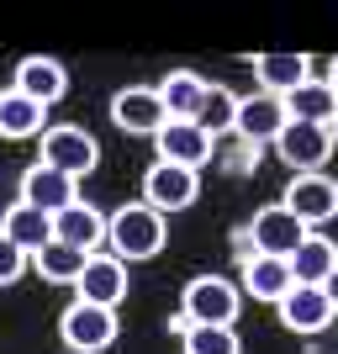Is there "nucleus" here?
<instances>
[{"instance_id": "obj_10", "label": "nucleus", "mask_w": 338, "mask_h": 354, "mask_svg": "<svg viewBox=\"0 0 338 354\" xmlns=\"http://www.w3.org/2000/svg\"><path fill=\"white\" fill-rule=\"evenodd\" d=\"M153 148H159V164H180V169H196V175H201L206 164H212V153H217V143H212L196 122H164L159 133H153Z\"/></svg>"}, {"instance_id": "obj_22", "label": "nucleus", "mask_w": 338, "mask_h": 354, "mask_svg": "<svg viewBox=\"0 0 338 354\" xmlns=\"http://www.w3.org/2000/svg\"><path fill=\"white\" fill-rule=\"evenodd\" d=\"M0 238H11L16 249L32 259V254L53 238V217H43V212L27 207V201H11V207H6V217H0Z\"/></svg>"}, {"instance_id": "obj_30", "label": "nucleus", "mask_w": 338, "mask_h": 354, "mask_svg": "<svg viewBox=\"0 0 338 354\" xmlns=\"http://www.w3.org/2000/svg\"><path fill=\"white\" fill-rule=\"evenodd\" d=\"M328 133H333V153H338V117H333V127H328Z\"/></svg>"}, {"instance_id": "obj_15", "label": "nucleus", "mask_w": 338, "mask_h": 354, "mask_svg": "<svg viewBox=\"0 0 338 354\" xmlns=\"http://www.w3.org/2000/svg\"><path fill=\"white\" fill-rule=\"evenodd\" d=\"M11 90H21V95L37 101V106H59L64 95H69V69H64L59 59H48V53H32V59L16 64Z\"/></svg>"}, {"instance_id": "obj_19", "label": "nucleus", "mask_w": 338, "mask_h": 354, "mask_svg": "<svg viewBox=\"0 0 338 354\" xmlns=\"http://www.w3.org/2000/svg\"><path fill=\"white\" fill-rule=\"evenodd\" d=\"M285 117L291 122H312V127H333V117H338L333 85H328L323 74H312L307 85H296L291 95H285Z\"/></svg>"}, {"instance_id": "obj_12", "label": "nucleus", "mask_w": 338, "mask_h": 354, "mask_svg": "<svg viewBox=\"0 0 338 354\" xmlns=\"http://www.w3.org/2000/svg\"><path fill=\"white\" fill-rule=\"evenodd\" d=\"M285 101L280 95H265V90H249V95H238V111H233V133L243 143H275L280 127H285Z\"/></svg>"}, {"instance_id": "obj_11", "label": "nucleus", "mask_w": 338, "mask_h": 354, "mask_svg": "<svg viewBox=\"0 0 338 354\" xmlns=\"http://www.w3.org/2000/svg\"><path fill=\"white\" fill-rule=\"evenodd\" d=\"M74 301H90V307H111L117 312L127 301V265L111 259V254H90L85 275L74 281Z\"/></svg>"}, {"instance_id": "obj_27", "label": "nucleus", "mask_w": 338, "mask_h": 354, "mask_svg": "<svg viewBox=\"0 0 338 354\" xmlns=\"http://www.w3.org/2000/svg\"><path fill=\"white\" fill-rule=\"evenodd\" d=\"M27 265H32L27 254L16 249L11 238H0V286H16L21 275H27Z\"/></svg>"}, {"instance_id": "obj_25", "label": "nucleus", "mask_w": 338, "mask_h": 354, "mask_svg": "<svg viewBox=\"0 0 338 354\" xmlns=\"http://www.w3.org/2000/svg\"><path fill=\"white\" fill-rule=\"evenodd\" d=\"M233 111H238V95H233V90H227V85H206L201 111H196V127L217 143L222 133H233Z\"/></svg>"}, {"instance_id": "obj_20", "label": "nucleus", "mask_w": 338, "mask_h": 354, "mask_svg": "<svg viewBox=\"0 0 338 354\" xmlns=\"http://www.w3.org/2000/svg\"><path fill=\"white\" fill-rule=\"evenodd\" d=\"M285 265H291V281L296 286H323L328 275H333V265H338V243L328 233H307Z\"/></svg>"}, {"instance_id": "obj_17", "label": "nucleus", "mask_w": 338, "mask_h": 354, "mask_svg": "<svg viewBox=\"0 0 338 354\" xmlns=\"http://www.w3.org/2000/svg\"><path fill=\"white\" fill-rule=\"evenodd\" d=\"M312 80V59L307 53H259L254 59V90H265V95H291L296 85H307Z\"/></svg>"}, {"instance_id": "obj_26", "label": "nucleus", "mask_w": 338, "mask_h": 354, "mask_svg": "<svg viewBox=\"0 0 338 354\" xmlns=\"http://www.w3.org/2000/svg\"><path fill=\"white\" fill-rule=\"evenodd\" d=\"M175 333H180V349H185V354H243V339H238V328L185 323V328H175Z\"/></svg>"}, {"instance_id": "obj_23", "label": "nucleus", "mask_w": 338, "mask_h": 354, "mask_svg": "<svg viewBox=\"0 0 338 354\" xmlns=\"http://www.w3.org/2000/svg\"><path fill=\"white\" fill-rule=\"evenodd\" d=\"M153 90H159V101H164V111H169V122H196L201 95H206V80H201L196 69H175V74H164Z\"/></svg>"}, {"instance_id": "obj_29", "label": "nucleus", "mask_w": 338, "mask_h": 354, "mask_svg": "<svg viewBox=\"0 0 338 354\" xmlns=\"http://www.w3.org/2000/svg\"><path fill=\"white\" fill-rule=\"evenodd\" d=\"M323 80H328V85H333V95H338V59L328 64V74H323Z\"/></svg>"}, {"instance_id": "obj_3", "label": "nucleus", "mask_w": 338, "mask_h": 354, "mask_svg": "<svg viewBox=\"0 0 338 354\" xmlns=\"http://www.w3.org/2000/svg\"><path fill=\"white\" fill-rule=\"evenodd\" d=\"M122 323L111 307H90V301H69V307L59 312V339L69 354H106L111 344H117Z\"/></svg>"}, {"instance_id": "obj_2", "label": "nucleus", "mask_w": 338, "mask_h": 354, "mask_svg": "<svg viewBox=\"0 0 338 354\" xmlns=\"http://www.w3.org/2000/svg\"><path fill=\"white\" fill-rule=\"evenodd\" d=\"M238 312H243V291H238V281H227V275H196V281H185V291H180L175 328H185V323L233 328Z\"/></svg>"}, {"instance_id": "obj_7", "label": "nucleus", "mask_w": 338, "mask_h": 354, "mask_svg": "<svg viewBox=\"0 0 338 354\" xmlns=\"http://www.w3.org/2000/svg\"><path fill=\"white\" fill-rule=\"evenodd\" d=\"M280 207L312 233V227H323V222L338 217V180L333 175H291V185H285V196H280Z\"/></svg>"}, {"instance_id": "obj_5", "label": "nucleus", "mask_w": 338, "mask_h": 354, "mask_svg": "<svg viewBox=\"0 0 338 354\" xmlns=\"http://www.w3.org/2000/svg\"><path fill=\"white\" fill-rule=\"evenodd\" d=\"M201 201V175L180 169V164H148L143 169V207H153L159 217H180Z\"/></svg>"}, {"instance_id": "obj_16", "label": "nucleus", "mask_w": 338, "mask_h": 354, "mask_svg": "<svg viewBox=\"0 0 338 354\" xmlns=\"http://www.w3.org/2000/svg\"><path fill=\"white\" fill-rule=\"evenodd\" d=\"M53 238L69 243V249H79V254H101V243H106V212L90 207V201H74V207H64L59 217H53Z\"/></svg>"}, {"instance_id": "obj_6", "label": "nucleus", "mask_w": 338, "mask_h": 354, "mask_svg": "<svg viewBox=\"0 0 338 354\" xmlns=\"http://www.w3.org/2000/svg\"><path fill=\"white\" fill-rule=\"evenodd\" d=\"M270 148L280 153V164H285L291 175H323V164L333 159V133H328V127H312V122H285Z\"/></svg>"}, {"instance_id": "obj_28", "label": "nucleus", "mask_w": 338, "mask_h": 354, "mask_svg": "<svg viewBox=\"0 0 338 354\" xmlns=\"http://www.w3.org/2000/svg\"><path fill=\"white\" fill-rule=\"evenodd\" d=\"M323 296H328V301H333V312H338V265H333V275H328V281H323Z\"/></svg>"}, {"instance_id": "obj_14", "label": "nucleus", "mask_w": 338, "mask_h": 354, "mask_svg": "<svg viewBox=\"0 0 338 354\" xmlns=\"http://www.w3.org/2000/svg\"><path fill=\"white\" fill-rule=\"evenodd\" d=\"M16 201L37 207L43 217H59L64 207L79 201V180L59 175V169H48V164H27V169H21V196H16Z\"/></svg>"}, {"instance_id": "obj_8", "label": "nucleus", "mask_w": 338, "mask_h": 354, "mask_svg": "<svg viewBox=\"0 0 338 354\" xmlns=\"http://www.w3.org/2000/svg\"><path fill=\"white\" fill-rule=\"evenodd\" d=\"M307 238V227L291 217V212L280 207V201H270V207L254 212L249 222V254H270V259H291L296 243Z\"/></svg>"}, {"instance_id": "obj_13", "label": "nucleus", "mask_w": 338, "mask_h": 354, "mask_svg": "<svg viewBox=\"0 0 338 354\" xmlns=\"http://www.w3.org/2000/svg\"><path fill=\"white\" fill-rule=\"evenodd\" d=\"M275 312H280V323L291 328V333H301V339H317V333L338 317L333 301L323 296V286H291V291L275 301Z\"/></svg>"}, {"instance_id": "obj_18", "label": "nucleus", "mask_w": 338, "mask_h": 354, "mask_svg": "<svg viewBox=\"0 0 338 354\" xmlns=\"http://www.w3.org/2000/svg\"><path fill=\"white\" fill-rule=\"evenodd\" d=\"M291 286L296 281H291V265H285V259H270V254H249V259H243V281H238V291H243V296L275 307Z\"/></svg>"}, {"instance_id": "obj_1", "label": "nucleus", "mask_w": 338, "mask_h": 354, "mask_svg": "<svg viewBox=\"0 0 338 354\" xmlns=\"http://www.w3.org/2000/svg\"><path fill=\"white\" fill-rule=\"evenodd\" d=\"M106 243H111V259H122V265L159 259L164 243H169V217H159L143 201H127L106 217Z\"/></svg>"}, {"instance_id": "obj_21", "label": "nucleus", "mask_w": 338, "mask_h": 354, "mask_svg": "<svg viewBox=\"0 0 338 354\" xmlns=\"http://www.w3.org/2000/svg\"><path fill=\"white\" fill-rule=\"evenodd\" d=\"M48 133V106L27 101L21 90H0V138L11 143H27V138Z\"/></svg>"}, {"instance_id": "obj_4", "label": "nucleus", "mask_w": 338, "mask_h": 354, "mask_svg": "<svg viewBox=\"0 0 338 354\" xmlns=\"http://www.w3.org/2000/svg\"><path fill=\"white\" fill-rule=\"evenodd\" d=\"M43 159L37 164H48V169H59V175H69V180H85L95 164H101V143L85 133V127H74V122H53L43 138Z\"/></svg>"}, {"instance_id": "obj_24", "label": "nucleus", "mask_w": 338, "mask_h": 354, "mask_svg": "<svg viewBox=\"0 0 338 354\" xmlns=\"http://www.w3.org/2000/svg\"><path fill=\"white\" fill-rule=\"evenodd\" d=\"M85 259H90V254L69 249V243H59V238H48L43 249L32 254V270H37L48 286H74L79 275H85Z\"/></svg>"}, {"instance_id": "obj_9", "label": "nucleus", "mask_w": 338, "mask_h": 354, "mask_svg": "<svg viewBox=\"0 0 338 354\" xmlns=\"http://www.w3.org/2000/svg\"><path fill=\"white\" fill-rule=\"evenodd\" d=\"M111 122H117L122 133H133V138H153L169 122V111H164L159 101V90L153 85H127L111 95Z\"/></svg>"}]
</instances>
